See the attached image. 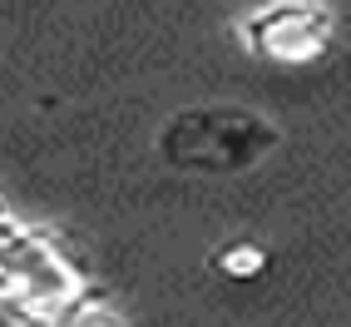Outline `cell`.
I'll list each match as a JSON object with an SVG mask.
<instances>
[{"label": "cell", "mask_w": 351, "mask_h": 327, "mask_svg": "<svg viewBox=\"0 0 351 327\" xmlns=\"http://www.w3.org/2000/svg\"><path fill=\"white\" fill-rule=\"evenodd\" d=\"M332 25L337 20L322 0H272V5H257L252 15L238 20V40L252 60L297 69L326 55Z\"/></svg>", "instance_id": "2"}, {"label": "cell", "mask_w": 351, "mask_h": 327, "mask_svg": "<svg viewBox=\"0 0 351 327\" xmlns=\"http://www.w3.org/2000/svg\"><path fill=\"white\" fill-rule=\"evenodd\" d=\"M20 253H25V268H30V288L20 302L5 308V317L10 327H55V317L89 293L80 258L69 253L60 228H25Z\"/></svg>", "instance_id": "3"}, {"label": "cell", "mask_w": 351, "mask_h": 327, "mask_svg": "<svg viewBox=\"0 0 351 327\" xmlns=\"http://www.w3.org/2000/svg\"><path fill=\"white\" fill-rule=\"evenodd\" d=\"M55 327H129V317L109 302L104 288H89L75 308H64V313L55 317Z\"/></svg>", "instance_id": "5"}, {"label": "cell", "mask_w": 351, "mask_h": 327, "mask_svg": "<svg viewBox=\"0 0 351 327\" xmlns=\"http://www.w3.org/2000/svg\"><path fill=\"white\" fill-rule=\"evenodd\" d=\"M282 134L267 114H257L247 104H198V109H178L163 120L154 149L163 164L189 174H243L257 169Z\"/></svg>", "instance_id": "1"}, {"label": "cell", "mask_w": 351, "mask_h": 327, "mask_svg": "<svg viewBox=\"0 0 351 327\" xmlns=\"http://www.w3.org/2000/svg\"><path fill=\"white\" fill-rule=\"evenodd\" d=\"M25 228H30V223H20L10 208H5V199H0V248H15L20 238H25Z\"/></svg>", "instance_id": "7"}, {"label": "cell", "mask_w": 351, "mask_h": 327, "mask_svg": "<svg viewBox=\"0 0 351 327\" xmlns=\"http://www.w3.org/2000/svg\"><path fill=\"white\" fill-rule=\"evenodd\" d=\"M30 288V268H25V253L15 248H0V313L10 308V302H20Z\"/></svg>", "instance_id": "6"}, {"label": "cell", "mask_w": 351, "mask_h": 327, "mask_svg": "<svg viewBox=\"0 0 351 327\" xmlns=\"http://www.w3.org/2000/svg\"><path fill=\"white\" fill-rule=\"evenodd\" d=\"M267 263H272V253L257 238H228V243H218L208 253V268H213V278H223V283H257V278L267 273Z\"/></svg>", "instance_id": "4"}]
</instances>
